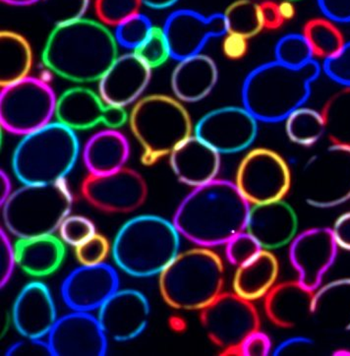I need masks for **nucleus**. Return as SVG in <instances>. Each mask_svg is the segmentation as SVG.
Returning <instances> with one entry per match:
<instances>
[{
	"mask_svg": "<svg viewBox=\"0 0 350 356\" xmlns=\"http://www.w3.org/2000/svg\"><path fill=\"white\" fill-rule=\"evenodd\" d=\"M250 208L234 182L216 178L184 197L172 222L181 236L196 245L215 248L244 232Z\"/></svg>",
	"mask_w": 350,
	"mask_h": 356,
	"instance_id": "1",
	"label": "nucleus"
},
{
	"mask_svg": "<svg viewBox=\"0 0 350 356\" xmlns=\"http://www.w3.org/2000/svg\"><path fill=\"white\" fill-rule=\"evenodd\" d=\"M115 35L99 21L83 18L53 27L42 51L44 65L75 83L101 79L118 56Z\"/></svg>",
	"mask_w": 350,
	"mask_h": 356,
	"instance_id": "2",
	"label": "nucleus"
},
{
	"mask_svg": "<svg viewBox=\"0 0 350 356\" xmlns=\"http://www.w3.org/2000/svg\"><path fill=\"white\" fill-rule=\"evenodd\" d=\"M321 72L322 66L316 59L299 68L276 60L262 63L243 82V106L259 122L285 121L293 111L306 103L312 84L320 77Z\"/></svg>",
	"mask_w": 350,
	"mask_h": 356,
	"instance_id": "3",
	"label": "nucleus"
},
{
	"mask_svg": "<svg viewBox=\"0 0 350 356\" xmlns=\"http://www.w3.org/2000/svg\"><path fill=\"white\" fill-rule=\"evenodd\" d=\"M181 234L174 222L156 215L130 218L111 246L115 264L135 277L160 275L179 253Z\"/></svg>",
	"mask_w": 350,
	"mask_h": 356,
	"instance_id": "4",
	"label": "nucleus"
},
{
	"mask_svg": "<svg viewBox=\"0 0 350 356\" xmlns=\"http://www.w3.org/2000/svg\"><path fill=\"white\" fill-rule=\"evenodd\" d=\"M79 154L76 132L56 121L22 137L12 155V170L22 184H53L65 179Z\"/></svg>",
	"mask_w": 350,
	"mask_h": 356,
	"instance_id": "5",
	"label": "nucleus"
},
{
	"mask_svg": "<svg viewBox=\"0 0 350 356\" xmlns=\"http://www.w3.org/2000/svg\"><path fill=\"white\" fill-rule=\"evenodd\" d=\"M158 277L160 296L167 305L200 311L222 293L224 267L217 253L199 246L177 254Z\"/></svg>",
	"mask_w": 350,
	"mask_h": 356,
	"instance_id": "6",
	"label": "nucleus"
},
{
	"mask_svg": "<svg viewBox=\"0 0 350 356\" xmlns=\"http://www.w3.org/2000/svg\"><path fill=\"white\" fill-rule=\"evenodd\" d=\"M128 122L142 148V163L148 167L169 156L194 133L185 106L165 95H150L137 101L128 115Z\"/></svg>",
	"mask_w": 350,
	"mask_h": 356,
	"instance_id": "7",
	"label": "nucleus"
},
{
	"mask_svg": "<svg viewBox=\"0 0 350 356\" xmlns=\"http://www.w3.org/2000/svg\"><path fill=\"white\" fill-rule=\"evenodd\" d=\"M73 201L66 179L23 184L1 205L4 225L18 239L51 236L70 215Z\"/></svg>",
	"mask_w": 350,
	"mask_h": 356,
	"instance_id": "8",
	"label": "nucleus"
},
{
	"mask_svg": "<svg viewBox=\"0 0 350 356\" xmlns=\"http://www.w3.org/2000/svg\"><path fill=\"white\" fill-rule=\"evenodd\" d=\"M302 198L311 207L328 209L350 199V148L332 144L310 156L299 175Z\"/></svg>",
	"mask_w": 350,
	"mask_h": 356,
	"instance_id": "9",
	"label": "nucleus"
},
{
	"mask_svg": "<svg viewBox=\"0 0 350 356\" xmlns=\"http://www.w3.org/2000/svg\"><path fill=\"white\" fill-rule=\"evenodd\" d=\"M58 98L42 79L28 77L1 88L0 124L12 134L25 135L53 122Z\"/></svg>",
	"mask_w": 350,
	"mask_h": 356,
	"instance_id": "10",
	"label": "nucleus"
},
{
	"mask_svg": "<svg viewBox=\"0 0 350 356\" xmlns=\"http://www.w3.org/2000/svg\"><path fill=\"white\" fill-rule=\"evenodd\" d=\"M200 321L222 355H238L243 341L260 329V317L252 301L235 293H222L200 310Z\"/></svg>",
	"mask_w": 350,
	"mask_h": 356,
	"instance_id": "11",
	"label": "nucleus"
},
{
	"mask_svg": "<svg viewBox=\"0 0 350 356\" xmlns=\"http://www.w3.org/2000/svg\"><path fill=\"white\" fill-rule=\"evenodd\" d=\"M234 184L250 205L285 198L292 186V172L285 159L267 148H256L240 161Z\"/></svg>",
	"mask_w": 350,
	"mask_h": 356,
	"instance_id": "12",
	"label": "nucleus"
},
{
	"mask_svg": "<svg viewBox=\"0 0 350 356\" xmlns=\"http://www.w3.org/2000/svg\"><path fill=\"white\" fill-rule=\"evenodd\" d=\"M148 191L141 173L126 167L105 175L89 173L81 186L88 203L98 210L115 213H127L140 208Z\"/></svg>",
	"mask_w": 350,
	"mask_h": 356,
	"instance_id": "13",
	"label": "nucleus"
},
{
	"mask_svg": "<svg viewBox=\"0 0 350 356\" xmlns=\"http://www.w3.org/2000/svg\"><path fill=\"white\" fill-rule=\"evenodd\" d=\"M257 118L244 106H222L208 111L194 127V134L222 154L249 148L258 135Z\"/></svg>",
	"mask_w": 350,
	"mask_h": 356,
	"instance_id": "14",
	"label": "nucleus"
},
{
	"mask_svg": "<svg viewBox=\"0 0 350 356\" xmlns=\"http://www.w3.org/2000/svg\"><path fill=\"white\" fill-rule=\"evenodd\" d=\"M172 58L181 60L202 54L210 40L228 33L224 13L204 15L192 9H178L167 16L162 26Z\"/></svg>",
	"mask_w": 350,
	"mask_h": 356,
	"instance_id": "15",
	"label": "nucleus"
},
{
	"mask_svg": "<svg viewBox=\"0 0 350 356\" xmlns=\"http://www.w3.org/2000/svg\"><path fill=\"white\" fill-rule=\"evenodd\" d=\"M56 118L74 131L99 124L118 129L128 121V113L124 108L106 103L99 92L88 88L74 87L66 90L58 98Z\"/></svg>",
	"mask_w": 350,
	"mask_h": 356,
	"instance_id": "16",
	"label": "nucleus"
},
{
	"mask_svg": "<svg viewBox=\"0 0 350 356\" xmlns=\"http://www.w3.org/2000/svg\"><path fill=\"white\" fill-rule=\"evenodd\" d=\"M338 250L332 229L328 227H313L297 234L290 243L288 256L297 281L315 291L335 262Z\"/></svg>",
	"mask_w": 350,
	"mask_h": 356,
	"instance_id": "17",
	"label": "nucleus"
},
{
	"mask_svg": "<svg viewBox=\"0 0 350 356\" xmlns=\"http://www.w3.org/2000/svg\"><path fill=\"white\" fill-rule=\"evenodd\" d=\"M108 341L98 318L80 311L58 318L47 334L53 356H103Z\"/></svg>",
	"mask_w": 350,
	"mask_h": 356,
	"instance_id": "18",
	"label": "nucleus"
},
{
	"mask_svg": "<svg viewBox=\"0 0 350 356\" xmlns=\"http://www.w3.org/2000/svg\"><path fill=\"white\" fill-rule=\"evenodd\" d=\"M151 306L137 289H118L99 307V324L106 338L118 343L133 341L147 329Z\"/></svg>",
	"mask_w": 350,
	"mask_h": 356,
	"instance_id": "19",
	"label": "nucleus"
},
{
	"mask_svg": "<svg viewBox=\"0 0 350 356\" xmlns=\"http://www.w3.org/2000/svg\"><path fill=\"white\" fill-rule=\"evenodd\" d=\"M119 289V277L111 266L81 265L65 277L61 284V296L72 311L92 312Z\"/></svg>",
	"mask_w": 350,
	"mask_h": 356,
	"instance_id": "20",
	"label": "nucleus"
},
{
	"mask_svg": "<svg viewBox=\"0 0 350 356\" xmlns=\"http://www.w3.org/2000/svg\"><path fill=\"white\" fill-rule=\"evenodd\" d=\"M152 70L133 51L118 56L98 81L99 95L111 106L125 108L141 99Z\"/></svg>",
	"mask_w": 350,
	"mask_h": 356,
	"instance_id": "21",
	"label": "nucleus"
},
{
	"mask_svg": "<svg viewBox=\"0 0 350 356\" xmlns=\"http://www.w3.org/2000/svg\"><path fill=\"white\" fill-rule=\"evenodd\" d=\"M58 319L53 294L44 282H29L21 289L12 307V322L23 338L44 339Z\"/></svg>",
	"mask_w": 350,
	"mask_h": 356,
	"instance_id": "22",
	"label": "nucleus"
},
{
	"mask_svg": "<svg viewBox=\"0 0 350 356\" xmlns=\"http://www.w3.org/2000/svg\"><path fill=\"white\" fill-rule=\"evenodd\" d=\"M298 218L294 209L283 201L251 205L246 232L265 250H274L288 245L297 236Z\"/></svg>",
	"mask_w": 350,
	"mask_h": 356,
	"instance_id": "23",
	"label": "nucleus"
},
{
	"mask_svg": "<svg viewBox=\"0 0 350 356\" xmlns=\"http://www.w3.org/2000/svg\"><path fill=\"white\" fill-rule=\"evenodd\" d=\"M169 156L177 179L193 188L216 179L221 170V154L194 133Z\"/></svg>",
	"mask_w": 350,
	"mask_h": 356,
	"instance_id": "24",
	"label": "nucleus"
},
{
	"mask_svg": "<svg viewBox=\"0 0 350 356\" xmlns=\"http://www.w3.org/2000/svg\"><path fill=\"white\" fill-rule=\"evenodd\" d=\"M314 291L297 281L274 284L264 298L269 321L283 329L300 326L311 318Z\"/></svg>",
	"mask_w": 350,
	"mask_h": 356,
	"instance_id": "25",
	"label": "nucleus"
},
{
	"mask_svg": "<svg viewBox=\"0 0 350 356\" xmlns=\"http://www.w3.org/2000/svg\"><path fill=\"white\" fill-rule=\"evenodd\" d=\"M217 81L219 68L214 59L199 54L178 60L170 77V86L178 101L192 104L207 98Z\"/></svg>",
	"mask_w": 350,
	"mask_h": 356,
	"instance_id": "26",
	"label": "nucleus"
},
{
	"mask_svg": "<svg viewBox=\"0 0 350 356\" xmlns=\"http://www.w3.org/2000/svg\"><path fill=\"white\" fill-rule=\"evenodd\" d=\"M311 319L331 333L350 331V277L328 282L314 291Z\"/></svg>",
	"mask_w": 350,
	"mask_h": 356,
	"instance_id": "27",
	"label": "nucleus"
},
{
	"mask_svg": "<svg viewBox=\"0 0 350 356\" xmlns=\"http://www.w3.org/2000/svg\"><path fill=\"white\" fill-rule=\"evenodd\" d=\"M83 161L92 175H105L124 168L130 156V145L123 133L113 128L92 135L83 148Z\"/></svg>",
	"mask_w": 350,
	"mask_h": 356,
	"instance_id": "28",
	"label": "nucleus"
},
{
	"mask_svg": "<svg viewBox=\"0 0 350 356\" xmlns=\"http://www.w3.org/2000/svg\"><path fill=\"white\" fill-rule=\"evenodd\" d=\"M14 248L18 267L33 277L53 274L65 258V242L53 234L18 239Z\"/></svg>",
	"mask_w": 350,
	"mask_h": 356,
	"instance_id": "29",
	"label": "nucleus"
},
{
	"mask_svg": "<svg viewBox=\"0 0 350 356\" xmlns=\"http://www.w3.org/2000/svg\"><path fill=\"white\" fill-rule=\"evenodd\" d=\"M278 273V259L272 251L262 249L256 257L236 267L233 291L249 301L264 298L276 284Z\"/></svg>",
	"mask_w": 350,
	"mask_h": 356,
	"instance_id": "30",
	"label": "nucleus"
},
{
	"mask_svg": "<svg viewBox=\"0 0 350 356\" xmlns=\"http://www.w3.org/2000/svg\"><path fill=\"white\" fill-rule=\"evenodd\" d=\"M33 49L29 40L13 31L0 32V87H6L30 76Z\"/></svg>",
	"mask_w": 350,
	"mask_h": 356,
	"instance_id": "31",
	"label": "nucleus"
},
{
	"mask_svg": "<svg viewBox=\"0 0 350 356\" xmlns=\"http://www.w3.org/2000/svg\"><path fill=\"white\" fill-rule=\"evenodd\" d=\"M326 135L332 144L350 148V87H342L326 101L321 111Z\"/></svg>",
	"mask_w": 350,
	"mask_h": 356,
	"instance_id": "32",
	"label": "nucleus"
},
{
	"mask_svg": "<svg viewBox=\"0 0 350 356\" xmlns=\"http://www.w3.org/2000/svg\"><path fill=\"white\" fill-rule=\"evenodd\" d=\"M302 35L308 42L316 60L317 58L326 60L333 58L347 42L337 24L325 17L307 21L302 29Z\"/></svg>",
	"mask_w": 350,
	"mask_h": 356,
	"instance_id": "33",
	"label": "nucleus"
},
{
	"mask_svg": "<svg viewBox=\"0 0 350 356\" xmlns=\"http://www.w3.org/2000/svg\"><path fill=\"white\" fill-rule=\"evenodd\" d=\"M285 133L292 143L309 147L326 135L325 120L321 111L302 106L285 120Z\"/></svg>",
	"mask_w": 350,
	"mask_h": 356,
	"instance_id": "34",
	"label": "nucleus"
},
{
	"mask_svg": "<svg viewBox=\"0 0 350 356\" xmlns=\"http://www.w3.org/2000/svg\"><path fill=\"white\" fill-rule=\"evenodd\" d=\"M228 33L247 38L256 37L264 30L259 3L254 0H235L224 12Z\"/></svg>",
	"mask_w": 350,
	"mask_h": 356,
	"instance_id": "35",
	"label": "nucleus"
},
{
	"mask_svg": "<svg viewBox=\"0 0 350 356\" xmlns=\"http://www.w3.org/2000/svg\"><path fill=\"white\" fill-rule=\"evenodd\" d=\"M314 59L308 42L302 33L283 35L274 47V60L290 67H302Z\"/></svg>",
	"mask_w": 350,
	"mask_h": 356,
	"instance_id": "36",
	"label": "nucleus"
},
{
	"mask_svg": "<svg viewBox=\"0 0 350 356\" xmlns=\"http://www.w3.org/2000/svg\"><path fill=\"white\" fill-rule=\"evenodd\" d=\"M153 27L148 16L139 12L115 27L113 35L118 46L134 51L148 38Z\"/></svg>",
	"mask_w": 350,
	"mask_h": 356,
	"instance_id": "37",
	"label": "nucleus"
},
{
	"mask_svg": "<svg viewBox=\"0 0 350 356\" xmlns=\"http://www.w3.org/2000/svg\"><path fill=\"white\" fill-rule=\"evenodd\" d=\"M39 3L47 20L56 27L84 18L90 0H41Z\"/></svg>",
	"mask_w": 350,
	"mask_h": 356,
	"instance_id": "38",
	"label": "nucleus"
},
{
	"mask_svg": "<svg viewBox=\"0 0 350 356\" xmlns=\"http://www.w3.org/2000/svg\"><path fill=\"white\" fill-rule=\"evenodd\" d=\"M133 52L151 70L164 65L169 58H172L164 29L158 26H153L148 38Z\"/></svg>",
	"mask_w": 350,
	"mask_h": 356,
	"instance_id": "39",
	"label": "nucleus"
},
{
	"mask_svg": "<svg viewBox=\"0 0 350 356\" xmlns=\"http://www.w3.org/2000/svg\"><path fill=\"white\" fill-rule=\"evenodd\" d=\"M94 12L99 22L117 27L140 12L141 0H94Z\"/></svg>",
	"mask_w": 350,
	"mask_h": 356,
	"instance_id": "40",
	"label": "nucleus"
},
{
	"mask_svg": "<svg viewBox=\"0 0 350 356\" xmlns=\"http://www.w3.org/2000/svg\"><path fill=\"white\" fill-rule=\"evenodd\" d=\"M58 232L61 241L74 248L97 234L94 222L90 218L78 215L65 218Z\"/></svg>",
	"mask_w": 350,
	"mask_h": 356,
	"instance_id": "41",
	"label": "nucleus"
},
{
	"mask_svg": "<svg viewBox=\"0 0 350 356\" xmlns=\"http://www.w3.org/2000/svg\"><path fill=\"white\" fill-rule=\"evenodd\" d=\"M262 250L259 242L246 230L236 234L226 244V258L236 267L256 257Z\"/></svg>",
	"mask_w": 350,
	"mask_h": 356,
	"instance_id": "42",
	"label": "nucleus"
},
{
	"mask_svg": "<svg viewBox=\"0 0 350 356\" xmlns=\"http://www.w3.org/2000/svg\"><path fill=\"white\" fill-rule=\"evenodd\" d=\"M110 250L108 238L103 234H96L75 248V255L80 264L94 266L105 263Z\"/></svg>",
	"mask_w": 350,
	"mask_h": 356,
	"instance_id": "43",
	"label": "nucleus"
},
{
	"mask_svg": "<svg viewBox=\"0 0 350 356\" xmlns=\"http://www.w3.org/2000/svg\"><path fill=\"white\" fill-rule=\"evenodd\" d=\"M322 71L333 82L342 87H350V40L333 58L324 60Z\"/></svg>",
	"mask_w": 350,
	"mask_h": 356,
	"instance_id": "44",
	"label": "nucleus"
},
{
	"mask_svg": "<svg viewBox=\"0 0 350 356\" xmlns=\"http://www.w3.org/2000/svg\"><path fill=\"white\" fill-rule=\"evenodd\" d=\"M16 263L15 248L3 229H0V286H4L10 281Z\"/></svg>",
	"mask_w": 350,
	"mask_h": 356,
	"instance_id": "45",
	"label": "nucleus"
},
{
	"mask_svg": "<svg viewBox=\"0 0 350 356\" xmlns=\"http://www.w3.org/2000/svg\"><path fill=\"white\" fill-rule=\"evenodd\" d=\"M272 346L273 345L268 334L259 329L253 332L243 341L238 348V355L267 356L273 353Z\"/></svg>",
	"mask_w": 350,
	"mask_h": 356,
	"instance_id": "46",
	"label": "nucleus"
},
{
	"mask_svg": "<svg viewBox=\"0 0 350 356\" xmlns=\"http://www.w3.org/2000/svg\"><path fill=\"white\" fill-rule=\"evenodd\" d=\"M7 356H24V355H44L51 356V348L49 343L42 339H26L17 343H12L7 348Z\"/></svg>",
	"mask_w": 350,
	"mask_h": 356,
	"instance_id": "47",
	"label": "nucleus"
},
{
	"mask_svg": "<svg viewBox=\"0 0 350 356\" xmlns=\"http://www.w3.org/2000/svg\"><path fill=\"white\" fill-rule=\"evenodd\" d=\"M324 17L335 24L350 23V0H317Z\"/></svg>",
	"mask_w": 350,
	"mask_h": 356,
	"instance_id": "48",
	"label": "nucleus"
},
{
	"mask_svg": "<svg viewBox=\"0 0 350 356\" xmlns=\"http://www.w3.org/2000/svg\"><path fill=\"white\" fill-rule=\"evenodd\" d=\"M247 38L233 33H226L222 40V52L226 58L231 60H240L244 58L248 52Z\"/></svg>",
	"mask_w": 350,
	"mask_h": 356,
	"instance_id": "49",
	"label": "nucleus"
},
{
	"mask_svg": "<svg viewBox=\"0 0 350 356\" xmlns=\"http://www.w3.org/2000/svg\"><path fill=\"white\" fill-rule=\"evenodd\" d=\"M259 7L262 28L269 31L280 29L285 21L281 17L278 3L272 0H262Z\"/></svg>",
	"mask_w": 350,
	"mask_h": 356,
	"instance_id": "50",
	"label": "nucleus"
},
{
	"mask_svg": "<svg viewBox=\"0 0 350 356\" xmlns=\"http://www.w3.org/2000/svg\"><path fill=\"white\" fill-rule=\"evenodd\" d=\"M313 346V341L310 338L304 336H294L286 338L281 341L278 346L274 348L273 355H293V353H302V351L311 348Z\"/></svg>",
	"mask_w": 350,
	"mask_h": 356,
	"instance_id": "51",
	"label": "nucleus"
},
{
	"mask_svg": "<svg viewBox=\"0 0 350 356\" xmlns=\"http://www.w3.org/2000/svg\"><path fill=\"white\" fill-rule=\"evenodd\" d=\"M331 229L339 248L350 251V212L340 216Z\"/></svg>",
	"mask_w": 350,
	"mask_h": 356,
	"instance_id": "52",
	"label": "nucleus"
},
{
	"mask_svg": "<svg viewBox=\"0 0 350 356\" xmlns=\"http://www.w3.org/2000/svg\"><path fill=\"white\" fill-rule=\"evenodd\" d=\"M12 184L10 178L3 170H0V205H3L4 202L12 194Z\"/></svg>",
	"mask_w": 350,
	"mask_h": 356,
	"instance_id": "53",
	"label": "nucleus"
},
{
	"mask_svg": "<svg viewBox=\"0 0 350 356\" xmlns=\"http://www.w3.org/2000/svg\"><path fill=\"white\" fill-rule=\"evenodd\" d=\"M278 9L283 21H290L295 17L297 9H295L294 3L290 0H283L278 3Z\"/></svg>",
	"mask_w": 350,
	"mask_h": 356,
	"instance_id": "54",
	"label": "nucleus"
},
{
	"mask_svg": "<svg viewBox=\"0 0 350 356\" xmlns=\"http://www.w3.org/2000/svg\"><path fill=\"white\" fill-rule=\"evenodd\" d=\"M142 4L149 8L157 9V10H162V9L169 8V7L175 6L179 0H141Z\"/></svg>",
	"mask_w": 350,
	"mask_h": 356,
	"instance_id": "55",
	"label": "nucleus"
},
{
	"mask_svg": "<svg viewBox=\"0 0 350 356\" xmlns=\"http://www.w3.org/2000/svg\"><path fill=\"white\" fill-rule=\"evenodd\" d=\"M41 0H1L2 3L10 6H29L39 3Z\"/></svg>",
	"mask_w": 350,
	"mask_h": 356,
	"instance_id": "56",
	"label": "nucleus"
},
{
	"mask_svg": "<svg viewBox=\"0 0 350 356\" xmlns=\"http://www.w3.org/2000/svg\"><path fill=\"white\" fill-rule=\"evenodd\" d=\"M290 1L294 2V1H298V0H290Z\"/></svg>",
	"mask_w": 350,
	"mask_h": 356,
	"instance_id": "57",
	"label": "nucleus"
}]
</instances>
